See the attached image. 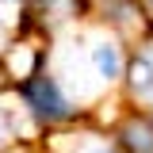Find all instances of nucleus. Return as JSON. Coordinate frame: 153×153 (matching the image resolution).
<instances>
[{"label": "nucleus", "mask_w": 153, "mask_h": 153, "mask_svg": "<svg viewBox=\"0 0 153 153\" xmlns=\"http://www.w3.org/2000/svg\"><path fill=\"white\" fill-rule=\"evenodd\" d=\"M12 92H16V100L23 103V115L35 123L38 130L69 126V123H76V119L84 115L73 100H69V92L61 88V80L50 73V61H46V65H38L31 76L16 80V84H12Z\"/></svg>", "instance_id": "nucleus-1"}, {"label": "nucleus", "mask_w": 153, "mask_h": 153, "mask_svg": "<svg viewBox=\"0 0 153 153\" xmlns=\"http://www.w3.org/2000/svg\"><path fill=\"white\" fill-rule=\"evenodd\" d=\"M123 92L134 107H153V35L138 38L123 65Z\"/></svg>", "instance_id": "nucleus-2"}, {"label": "nucleus", "mask_w": 153, "mask_h": 153, "mask_svg": "<svg viewBox=\"0 0 153 153\" xmlns=\"http://www.w3.org/2000/svg\"><path fill=\"white\" fill-rule=\"evenodd\" d=\"M88 65L92 73L103 80V84H119L123 80V65H126V54H123V42L115 35H100L88 46Z\"/></svg>", "instance_id": "nucleus-3"}, {"label": "nucleus", "mask_w": 153, "mask_h": 153, "mask_svg": "<svg viewBox=\"0 0 153 153\" xmlns=\"http://www.w3.org/2000/svg\"><path fill=\"white\" fill-rule=\"evenodd\" d=\"M115 146L123 153H153V115L134 107L115 126Z\"/></svg>", "instance_id": "nucleus-4"}, {"label": "nucleus", "mask_w": 153, "mask_h": 153, "mask_svg": "<svg viewBox=\"0 0 153 153\" xmlns=\"http://www.w3.org/2000/svg\"><path fill=\"white\" fill-rule=\"evenodd\" d=\"M19 142V126H16V107H4V100H0V153L8 149V146H16Z\"/></svg>", "instance_id": "nucleus-5"}, {"label": "nucleus", "mask_w": 153, "mask_h": 153, "mask_svg": "<svg viewBox=\"0 0 153 153\" xmlns=\"http://www.w3.org/2000/svg\"><path fill=\"white\" fill-rule=\"evenodd\" d=\"M84 153H123V149H119L115 142H111V146H107V142H100V146H88Z\"/></svg>", "instance_id": "nucleus-6"}, {"label": "nucleus", "mask_w": 153, "mask_h": 153, "mask_svg": "<svg viewBox=\"0 0 153 153\" xmlns=\"http://www.w3.org/2000/svg\"><path fill=\"white\" fill-rule=\"evenodd\" d=\"M142 4H146V12H149V19H153V0H142Z\"/></svg>", "instance_id": "nucleus-7"}, {"label": "nucleus", "mask_w": 153, "mask_h": 153, "mask_svg": "<svg viewBox=\"0 0 153 153\" xmlns=\"http://www.w3.org/2000/svg\"><path fill=\"white\" fill-rule=\"evenodd\" d=\"M0 50H4V19H0Z\"/></svg>", "instance_id": "nucleus-8"}, {"label": "nucleus", "mask_w": 153, "mask_h": 153, "mask_svg": "<svg viewBox=\"0 0 153 153\" xmlns=\"http://www.w3.org/2000/svg\"><path fill=\"white\" fill-rule=\"evenodd\" d=\"M4 4H23V0H4Z\"/></svg>", "instance_id": "nucleus-9"}]
</instances>
